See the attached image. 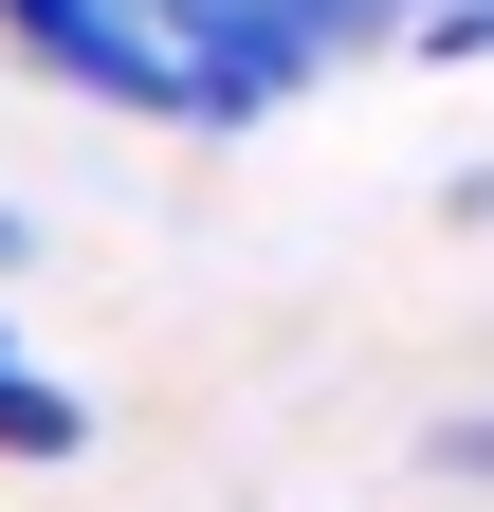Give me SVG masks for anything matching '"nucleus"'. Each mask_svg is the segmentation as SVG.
<instances>
[{
  "mask_svg": "<svg viewBox=\"0 0 494 512\" xmlns=\"http://www.w3.org/2000/svg\"><path fill=\"white\" fill-rule=\"evenodd\" d=\"M74 439H92V403H74V384H37V366H0V458H74Z\"/></svg>",
  "mask_w": 494,
  "mask_h": 512,
  "instance_id": "7ed1b4c3",
  "label": "nucleus"
},
{
  "mask_svg": "<svg viewBox=\"0 0 494 512\" xmlns=\"http://www.w3.org/2000/svg\"><path fill=\"white\" fill-rule=\"evenodd\" d=\"M147 37H165V92H183V128H257V110H293V92L330 74L293 0H147Z\"/></svg>",
  "mask_w": 494,
  "mask_h": 512,
  "instance_id": "f257e3e1",
  "label": "nucleus"
},
{
  "mask_svg": "<svg viewBox=\"0 0 494 512\" xmlns=\"http://www.w3.org/2000/svg\"><path fill=\"white\" fill-rule=\"evenodd\" d=\"M19 256H37V220H19V202H0V275H19Z\"/></svg>",
  "mask_w": 494,
  "mask_h": 512,
  "instance_id": "39448f33",
  "label": "nucleus"
},
{
  "mask_svg": "<svg viewBox=\"0 0 494 512\" xmlns=\"http://www.w3.org/2000/svg\"><path fill=\"white\" fill-rule=\"evenodd\" d=\"M403 19H440V0H403Z\"/></svg>",
  "mask_w": 494,
  "mask_h": 512,
  "instance_id": "423d86ee",
  "label": "nucleus"
},
{
  "mask_svg": "<svg viewBox=\"0 0 494 512\" xmlns=\"http://www.w3.org/2000/svg\"><path fill=\"white\" fill-rule=\"evenodd\" d=\"M0 366H19V348H0Z\"/></svg>",
  "mask_w": 494,
  "mask_h": 512,
  "instance_id": "0eeeda50",
  "label": "nucleus"
},
{
  "mask_svg": "<svg viewBox=\"0 0 494 512\" xmlns=\"http://www.w3.org/2000/svg\"><path fill=\"white\" fill-rule=\"evenodd\" d=\"M0 37H19L55 92H92V110H147V128H183V92H165V37H147V0H0Z\"/></svg>",
  "mask_w": 494,
  "mask_h": 512,
  "instance_id": "f03ea898",
  "label": "nucleus"
},
{
  "mask_svg": "<svg viewBox=\"0 0 494 512\" xmlns=\"http://www.w3.org/2000/svg\"><path fill=\"white\" fill-rule=\"evenodd\" d=\"M421 476H458V494H494V403H458L440 439H421Z\"/></svg>",
  "mask_w": 494,
  "mask_h": 512,
  "instance_id": "20e7f679",
  "label": "nucleus"
}]
</instances>
